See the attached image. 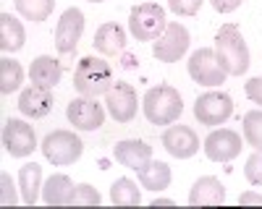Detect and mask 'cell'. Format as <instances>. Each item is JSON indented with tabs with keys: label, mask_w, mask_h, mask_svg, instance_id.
<instances>
[{
	"label": "cell",
	"mask_w": 262,
	"mask_h": 209,
	"mask_svg": "<svg viewBox=\"0 0 262 209\" xmlns=\"http://www.w3.org/2000/svg\"><path fill=\"white\" fill-rule=\"evenodd\" d=\"M215 55L226 73L242 76L249 68V50L236 24H223L215 34Z\"/></svg>",
	"instance_id": "1"
},
{
	"label": "cell",
	"mask_w": 262,
	"mask_h": 209,
	"mask_svg": "<svg viewBox=\"0 0 262 209\" xmlns=\"http://www.w3.org/2000/svg\"><path fill=\"white\" fill-rule=\"evenodd\" d=\"M142 108L149 123L155 125H170L176 123L179 115L184 113V102L179 89L168 87V84H160V87H152L147 89L144 99H142Z\"/></svg>",
	"instance_id": "2"
},
{
	"label": "cell",
	"mask_w": 262,
	"mask_h": 209,
	"mask_svg": "<svg viewBox=\"0 0 262 209\" xmlns=\"http://www.w3.org/2000/svg\"><path fill=\"white\" fill-rule=\"evenodd\" d=\"M74 87L84 97H100L107 94V89L113 87V71L111 66L95 55H86L79 60V66L74 71Z\"/></svg>",
	"instance_id": "3"
},
{
	"label": "cell",
	"mask_w": 262,
	"mask_h": 209,
	"mask_svg": "<svg viewBox=\"0 0 262 209\" xmlns=\"http://www.w3.org/2000/svg\"><path fill=\"white\" fill-rule=\"evenodd\" d=\"M165 8H160L158 3H139L131 8L128 32L134 34L137 42H155L165 32Z\"/></svg>",
	"instance_id": "4"
},
{
	"label": "cell",
	"mask_w": 262,
	"mask_h": 209,
	"mask_svg": "<svg viewBox=\"0 0 262 209\" xmlns=\"http://www.w3.org/2000/svg\"><path fill=\"white\" fill-rule=\"evenodd\" d=\"M39 149H42V154L48 157V162H53L55 167H66V165H74L81 157L84 144H81V139L74 131L60 128V131L48 134Z\"/></svg>",
	"instance_id": "5"
},
{
	"label": "cell",
	"mask_w": 262,
	"mask_h": 209,
	"mask_svg": "<svg viewBox=\"0 0 262 209\" xmlns=\"http://www.w3.org/2000/svg\"><path fill=\"white\" fill-rule=\"evenodd\" d=\"M233 115V99L226 92H207L196 97L194 102V118L202 125H221Z\"/></svg>",
	"instance_id": "6"
},
{
	"label": "cell",
	"mask_w": 262,
	"mask_h": 209,
	"mask_svg": "<svg viewBox=\"0 0 262 209\" xmlns=\"http://www.w3.org/2000/svg\"><path fill=\"white\" fill-rule=\"evenodd\" d=\"M189 76L196 84H202V87H221L228 73L217 63L215 47H202L189 58Z\"/></svg>",
	"instance_id": "7"
},
{
	"label": "cell",
	"mask_w": 262,
	"mask_h": 209,
	"mask_svg": "<svg viewBox=\"0 0 262 209\" xmlns=\"http://www.w3.org/2000/svg\"><path fill=\"white\" fill-rule=\"evenodd\" d=\"M186 50H189V32H186L184 24H179V21H170L165 27V32L155 39V45H152V55L160 63H176Z\"/></svg>",
	"instance_id": "8"
},
{
	"label": "cell",
	"mask_w": 262,
	"mask_h": 209,
	"mask_svg": "<svg viewBox=\"0 0 262 209\" xmlns=\"http://www.w3.org/2000/svg\"><path fill=\"white\" fill-rule=\"evenodd\" d=\"M66 118L71 120L74 128L79 131H97L105 123V110L102 104H97V97H76L66 108Z\"/></svg>",
	"instance_id": "9"
},
{
	"label": "cell",
	"mask_w": 262,
	"mask_h": 209,
	"mask_svg": "<svg viewBox=\"0 0 262 209\" xmlns=\"http://www.w3.org/2000/svg\"><path fill=\"white\" fill-rule=\"evenodd\" d=\"M3 146L11 157H29L37 149V136L34 128L27 120L11 118L3 125Z\"/></svg>",
	"instance_id": "10"
},
{
	"label": "cell",
	"mask_w": 262,
	"mask_h": 209,
	"mask_svg": "<svg viewBox=\"0 0 262 209\" xmlns=\"http://www.w3.org/2000/svg\"><path fill=\"white\" fill-rule=\"evenodd\" d=\"M105 104H107V113L113 115V120L128 123L137 115V92H134V87H131V84H123V81H116L105 94Z\"/></svg>",
	"instance_id": "11"
},
{
	"label": "cell",
	"mask_w": 262,
	"mask_h": 209,
	"mask_svg": "<svg viewBox=\"0 0 262 209\" xmlns=\"http://www.w3.org/2000/svg\"><path fill=\"white\" fill-rule=\"evenodd\" d=\"M205 154L212 162H231L242 154V136L231 128H217L205 139Z\"/></svg>",
	"instance_id": "12"
},
{
	"label": "cell",
	"mask_w": 262,
	"mask_h": 209,
	"mask_svg": "<svg viewBox=\"0 0 262 209\" xmlns=\"http://www.w3.org/2000/svg\"><path fill=\"white\" fill-rule=\"evenodd\" d=\"M81 34H84V13L79 8L63 11V16L58 21V29H55V47H58V53H74Z\"/></svg>",
	"instance_id": "13"
},
{
	"label": "cell",
	"mask_w": 262,
	"mask_h": 209,
	"mask_svg": "<svg viewBox=\"0 0 262 209\" xmlns=\"http://www.w3.org/2000/svg\"><path fill=\"white\" fill-rule=\"evenodd\" d=\"M163 146L170 157L176 160H189L200 152V139L189 128V125H170L163 134Z\"/></svg>",
	"instance_id": "14"
},
{
	"label": "cell",
	"mask_w": 262,
	"mask_h": 209,
	"mask_svg": "<svg viewBox=\"0 0 262 209\" xmlns=\"http://www.w3.org/2000/svg\"><path fill=\"white\" fill-rule=\"evenodd\" d=\"M18 110L27 118H45L53 110V89L39 87V84H32L21 92L18 97Z\"/></svg>",
	"instance_id": "15"
},
{
	"label": "cell",
	"mask_w": 262,
	"mask_h": 209,
	"mask_svg": "<svg viewBox=\"0 0 262 209\" xmlns=\"http://www.w3.org/2000/svg\"><path fill=\"white\" fill-rule=\"evenodd\" d=\"M113 157H116L118 165L128 167V170H142V167L152 160V146L147 141H139V139H126V141L116 144Z\"/></svg>",
	"instance_id": "16"
},
{
	"label": "cell",
	"mask_w": 262,
	"mask_h": 209,
	"mask_svg": "<svg viewBox=\"0 0 262 209\" xmlns=\"http://www.w3.org/2000/svg\"><path fill=\"white\" fill-rule=\"evenodd\" d=\"M74 194H76V186L69 175L55 173L48 178V183L42 186V201L48 206H71L74 204Z\"/></svg>",
	"instance_id": "17"
},
{
	"label": "cell",
	"mask_w": 262,
	"mask_h": 209,
	"mask_svg": "<svg viewBox=\"0 0 262 209\" xmlns=\"http://www.w3.org/2000/svg\"><path fill=\"white\" fill-rule=\"evenodd\" d=\"M223 201H226V188L215 175L200 178L189 191V204L191 206H215V204H223Z\"/></svg>",
	"instance_id": "18"
},
{
	"label": "cell",
	"mask_w": 262,
	"mask_h": 209,
	"mask_svg": "<svg viewBox=\"0 0 262 209\" xmlns=\"http://www.w3.org/2000/svg\"><path fill=\"white\" fill-rule=\"evenodd\" d=\"M27 42L24 24L11 13H0V50L3 53H18Z\"/></svg>",
	"instance_id": "19"
},
{
	"label": "cell",
	"mask_w": 262,
	"mask_h": 209,
	"mask_svg": "<svg viewBox=\"0 0 262 209\" xmlns=\"http://www.w3.org/2000/svg\"><path fill=\"white\" fill-rule=\"evenodd\" d=\"M18 188H21V201L27 206H34L39 199V188H42V167L37 162H27L18 170Z\"/></svg>",
	"instance_id": "20"
},
{
	"label": "cell",
	"mask_w": 262,
	"mask_h": 209,
	"mask_svg": "<svg viewBox=\"0 0 262 209\" xmlns=\"http://www.w3.org/2000/svg\"><path fill=\"white\" fill-rule=\"evenodd\" d=\"M92 45H95V50L102 53V55H116V53H121L123 45H126V32H123L118 24H113V21H107V24H102V27L97 29Z\"/></svg>",
	"instance_id": "21"
},
{
	"label": "cell",
	"mask_w": 262,
	"mask_h": 209,
	"mask_svg": "<svg viewBox=\"0 0 262 209\" xmlns=\"http://www.w3.org/2000/svg\"><path fill=\"white\" fill-rule=\"evenodd\" d=\"M32 84H39V87H48L53 89L55 84L60 81V63L50 55H39L32 60V68H29Z\"/></svg>",
	"instance_id": "22"
},
{
	"label": "cell",
	"mask_w": 262,
	"mask_h": 209,
	"mask_svg": "<svg viewBox=\"0 0 262 209\" xmlns=\"http://www.w3.org/2000/svg\"><path fill=\"white\" fill-rule=\"evenodd\" d=\"M139 183L147 191H163V188L170 186V167L160 160H149L142 170H137Z\"/></svg>",
	"instance_id": "23"
},
{
	"label": "cell",
	"mask_w": 262,
	"mask_h": 209,
	"mask_svg": "<svg viewBox=\"0 0 262 209\" xmlns=\"http://www.w3.org/2000/svg\"><path fill=\"white\" fill-rule=\"evenodd\" d=\"M21 81H24V68H21L18 60H13V58L0 60V92L13 94L21 87Z\"/></svg>",
	"instance_id": "24"
},
{
	"label": "cell",
	"mask_w": 262,
	"mask_h": 209,
	"mask_svg": "<svg viewBox=\"0 0 262 209\" xmlns=\"http://www.w3.org/2000/svg\"><path fill=\"white\" fill-rule=\"evenodd\" d=\"M111 201L116 206H139L142 204V196H139V188L134 180L128 178H118L111 188Z\"/></svg>",
	"instance_id": "25"
},
{
	"label": "cell",
	"mask_w": 262,
	"mask_h": 209,
	"mask_svg": "<svg viewBox=\"0 0 262 209\" xmlns=\"http://www.w3.org/2000/svg\"><path fill=\"white\" fill-rule=\"evenodd\" d=\"M53 8H55V0H16V11L27 21H34V24L45 21L53 13Z\"/></svg>",
	"instance_id": "26"
},
{
	"label": "cell",
	"mask_w": 262,
	"mask_h": 209,
	"mask_svg": "<svg viewBox=\"0 0 262 209\" xmlns=\"http://www.w3.org/2000/svg\"><path fill=\"white\" fill-rule=\"evenodd\" d=\"M244 139L252 149L262 152V110H249L244 115Z\"/></svg>",
	"instance_id": "27"
},
{
	"label": "cell",
	"mask_w": 262,
	"mask_h": 209,
	"mask_svg": "<svg viewBox=\"0 0 262 209\" xmlns=\"http://www.w3.org/2000/svg\"><path fill=\"white\" fill-rule=\"evenodd\" d=\"M102 199L97 194V188H92L90 183H79L76 194H74V206H97Z\"/></svg>",
	"instance_id": "28"
},
{
	"label": "cell",
	"mask_w": 262,
	"mask_h": 209,
	"mask_svg": "<svg viewBox=\"0 0 262 209\" xmlns=\"http://www.w3.org/2000/svg\"><path fill=\"white\" fill-rule=\"evenodd\" d=\"M244 175L252 186H262V152L254 149V154L247 160V167H244Z\"/></svg>",
	"instance_id": "29"
},
{
	"label": "cell",
	"mask_w": 262,
	"mask_h": 209,
	"mask_svg": "<svg viewBox=\"0 0 262 209\" xmlns=\"http://www.w3.org/2000/svg\"><path fill=\"white\" fill-rule=\"evenodd\" d=\"M202 3L205 0H168V8L179 16H194V13H200Z\"/></svg>",
	"instance_id": "30"
},
{
	"label": "cell",
	"mask_w": 262,
	"mask_h": 209,
	"mask_svg": "<svg viewBox=\"0 0 262 209\" xmlns=\"http://www.w3.org/2000/svg\"><path fill=\"white\" fill-rule=\"evenodd\" d=\"M0 204H6V206H13V204H18V196H16V188H13V183H11V175L8 173H3L0 175Z\"/></svg>",
	"instance_id": "31"
},
{
	"label": "cell",
	"mask_w": 262,
	"mask_h": 209,
	"mask_svg": "<svg viewBox=\"0 0 262 209\" xmlns=\"http://www.w3.org/2000/svg\"><path fill=\"white\" fill-rule=\"evenodd\" d=\"M244 89H247V97H249L254 104H262V76H257V79H249Z\"/></svg>",
	"instance_id": "32"
},
{
	"label": "cell",
	"mask_w": 262,
	"mask_h": 209,
	"mask_svg": "<svg viewBox=\"0 0 262 209\" xmlns=\"http://www.w3.org/2000/svg\"><path fill=\"white\" fill-rule=\"evenodd\" d=\"M210 3L217 13H231V11H236L238 6H242L244 0H210Z\"/></svg>",
	"instance_id": "33"
},
{
	"label": "cell",
	"mask_w": 262,
	"mask_h": 209,
	"mask_svg": "<svg viewBox=\"0 0 262 209\" xmlns=\"http://www.w3.org/2000/svg\"><path fill=\"white\" fill-rule=\"evenodd\" d=\"M238 204H259L262 206V196L259 194H242V196H238Z\"/></svg>",
	"instance_id": "34"
},
{
	"label": "cell",
	"mask_w": 262,
	"mask_h": 209,
	"mask_svg": "<svg viewBox=\"0 0 262 209\" xmlns=\"http://www.w3.org/2000/svg\"><path fill=\"white\" fill-rule=\"evenodd\" d=\"M173 204H176L173 199H152V204H149V206H173Z\"/></svg>",
	"instance_id": "35"
},
{
	"label": "cell",
	"mask_w": 262,
	"mask_h": 209,
	"mask_svg": "<svg viewBox=\"0 0 262 209\" xmlns=\"http://www.w3.org/2000/svg\"><path fill=\"white\" fill-rule=\"evenodd\" d=\"M86 3H102V0H86Z\"/></svg>",
	"instance_id": "36"
}]
</instances>
